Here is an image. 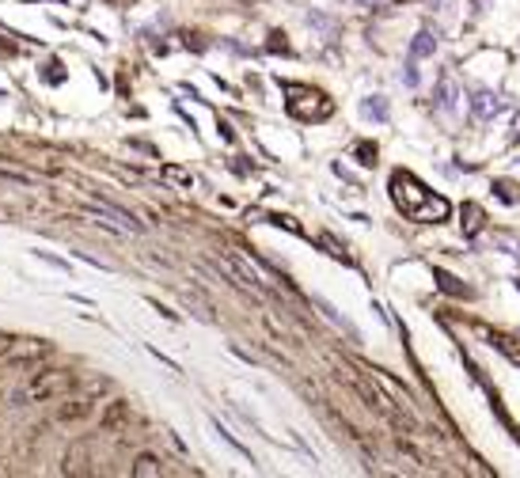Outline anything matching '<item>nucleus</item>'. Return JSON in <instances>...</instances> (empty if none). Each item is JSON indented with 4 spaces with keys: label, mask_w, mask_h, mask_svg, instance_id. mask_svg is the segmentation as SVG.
<instances>
[{
    "label": "nucleus",
    "mask_w": 520,
    "mask_h": 478,
    "mask_svg": "<svg viewBox=\"0 0 520 478\" xmlns=\"http://www.w3.org/2000/svg\"><path fill=\"white\" fill-rule=\"evenodd\" d=\"M392 201L403 209V216H410V221H418V224H441V221H448V213H452L448 201H444L441 194H429L410 171L392 175Z\"/></svg>",
    "instance_id": "obj_1"
},
{
    "label": "nucleus",
    "mask_w": 520,
    "mask_h": 478,
    "mask_svg": "<svg viewBox=\"0 0 520 478\" xmlns=\"http://www.w3.org/2000/svg\"><path fill=\"white\" fill-rule=\"evenodd\" d=\"M72 387H76V376H72L69 368H42V372H35L27 384H19L12 391V407L50 402V399H58V395H69Z\"/></svg>",
    "instance_id": "obj_2"
},
{
    "label": "nucleus",
    "mask_w": 520,
    "mask_h": 478,
    "mask_svg": "<svg viewBox=\"0 0 520 478\" xmlns=\"http://www.w3.org/2000/svg\"><path fill=\"white\" fill-rule=\"evenodd\" d=\"M289 92V114L300 118V121H323L330 114V99L323 92H315V87H300V84H285Z\"/></svg>",
    "instance_id": "obj_3"
},
{
    "label": "nucleus",
    "mask_w": 520,
    "mask_h": 478,
    "mask_svg": "<svg viewBox=\"0 0 520 478\" xmlns=\"http://www.w3.org/2000/svg\"><path fill=\"white\" fill-rule=\"evenodd\" d=\"M46 353H50V342H42V338H12L0 364H27V361L46 357Z\"/></svg>",
    "instance_id": "obj_4"
},
{
    "label": "nucleus",
    "mask_w": 520,
    "mask_h": 478,
    "mask_svg": "<svg viewBox=\"0 0 520 478\" xmlns=\"http://www.w3.org/2000/svg\"><path fill=\"white\" fill-rule=\"evenodd\" d=\"M84 209H87V213H103V216H115V221H118V228L133 232V236H137V232H144V224L137 221V216L129 213V209L115 205V201H110V198H95V201H84Z\"/></svg>",
    "instance_id": "obj_5"
},
{
    "label": "nucleus",
    "mask_w": 520,
    "mask_h": 478,
    "mask_svg": "<svg viewBox=\"0 0 520 478\" xmlns=\"http://www.w3.org/2000/svg\"><path fill=\"white\" fill-rule=\"evenodd\" d=\"M95 414V399H87V395H76V399L61 402L58 410H53V418L61 421V425H72V421H87Z\"/></svg>",
    "instance_id": "obj_6"
},
{
    "label": "nucleus",
    "mask_w": 520,
    "mask_h": 478,
    "mask_svg": "<svg viewBox=\"0 0 520 478\" xmlns=\"http://www.w3.org/2000/svg\"><path fill=\"white\" fill-rule=\"evenodd\" d=\"M364 372H369V376L376 379L380 387H384V395H387V399H392L395 407H399L403 414L410 418V395H406V387H399V384H395L392 376H387V372H380V368H364Z\"/></svg>",
    "instance_id": "obj_7"
},
{
    "label": "nucleus",
    "mask_w": 520,
    "mask_h": 478,
    "mask_svg": "<svg viewBox=\"0 0 520 478\" xmlns=\"http://www.w3.org/2000/svg\"><path fill=\"white\" fill-rule=\"evenodd\" d=\"M471 114L478 121H494L501 114V99L494 92H475V99H471Z\"/></svg>",
    "instance_id": "obj_8"
},
{
    "label": "nucleus",
    "mask_w": 520,
    "mask_h": 478,
    "mask_svg": "<svg viewBox=\"0 0 520 478\" xmlns=\"http://www.w3.org/2000/svg\"><path fill=\"white\" fill-rule=\"evenodd\" d=\"M433 50H437V38L429 35V31H418V35H414V42H410V53H406V58H433Z\"/></svg>",
    "instance_id": "obj_9"
},
{
    "label": "nucleus",
    "mask_w": 520,
    "mask_h": 478,
    "mask_svg": "<svg viewBox=\"0 0 520 478\" xmlns=\"http://www.w3.org/2000/svg\"><path fill=\"white\" fill-rule=\"evenodd\" d=\"M437 107H441L444 114H452V110H456V84H452L448 76H441V87H437Z\"/></svg>",
    "instance_id": "obj_10"
},
{
    "label": "nucleus",
    "mask_w": 520,
    "mask_h": 478,
    "mask_svg": "<svg viewBox=\"0 0 520 478\" xmlns=\"http://www.w3.org/2000/svg\"><path fill=\"white\" fill-rule=\"evenodd\" d=\"M110 391H115V384H110L107 376H87V384H84V391H80V395H87V399L99 402L103 395H110Z\"/></svg>",
    "instance_id": "obj_11"
},
{
    "label": "nucleus",
    "mask_w": 520,
    "mask_h": 478,
    "mask_svg": "<svg viewBox=\"0 0 520 478\" xmlns=\"http://www.w3.org/2000/svg\"><path fill=\"white\" fill-rule=\"evenodd\" d=\"M133 475L137 478H156V475H164V467H160L156 456H137L133 459Z\"/></svg>",
    "instance_id": "obj_12"
},
{
    "label": "nucleus",
    "mask_w": 520,
    "mask_h": 478,
    "mask_svg": "<svg viewBox=\"0 0 520 478\" xmlns=\"http://www.w3.org/2000/svg\"><path fill=\"white\" fill-rule=\"evenodd\" d=\"M361 114H364V118H372V121H387V103L380 99V95H372V99H364V103H361Z\"/></svg>",
    "instance_id": "obj_13"
},
{
    "label": "nucleus",
    "mask_w": 520,
    "mask_h": 478,
    "mask_svg": "<svg viewBox=\"0 0 520 478\" xmlns=\"http://www.w3.org/2000/svg\"><path fill=\"white\" fill-rule=\"evenodd\" d=\"M126 418H129V410H126V402H110V410H107V418H103V429H118L126 425Z\"/></svg>",
    "instance_id": "obj_14"
},
{
    "label": "nucleus",
    "mask_w": 520,
    "mask_h": 478,
    "mask_svg": "<svg viewBox=\"0 0 520 478\" xmlns=\"http://www.w3.org/2000/svg\"><path fill=\"white\" fill-rule=\"evenodd\" d=\"M437 285H441L444 293H452V296H467V289H463L452 273H444V270H437Z\"/></svg>",
    "instance_id": "obj_15"
},
{
    "label": "nucleus",
    "mask_w": 520,
    "mask_h": 478,
    "mask_svg": "<svg viewBox=\"0 0 520 478\" xmlns=\"http://www.w3.org/2000/svg\"><path fill=\"white\" fill-rule=\"evenodd\" d=\"M213 429H217V433H221V441H224V444H232V448H235V452H240V456H243V459H247V463H255V459H251V452H247V448H243V444H240V441H235V436H232V433H228V429H224V425H221V421H213Z\"/></svg>",
    "instance_id": "obj_16"
},
{
    "label": "nucleus",
    "mask_w": 520,
    "mask_h": 478,
    "mask_svg": "<svg viewBox=\"0 0 520 478\" xmlns=\"http://www.w3.org/2000/svg\"><path fill=\"white\" fill-rule=\"evenodd\" d=\"M403 80H406V87H418V61H414V58H406V72H403Z\"/></svg>",
    "instance_id": "obj_17"
},
{
    "label": "nucleus",
    "mask_w": 520,
    "mask_h": 478,
    "mask_svg": "<svg viewBox=\"0 0 520 478\" xmlns=\"http://www.w3.org/2000/svg\"><path fill=\"white\" fill-rule=\"evenodd\" d=\"M467 216H471V221H467V236H475L478 224H483V221H478V216H483V213H478V205H467Z\"/></svg>",
    "instance_id": "obj_18"
},
{
    "label": "nucleus",
    "mask_w": 520,
    "mask_h": 478,
    "mask_svg": "<svg viewBox=\"0 0 520 478\" xmlns=\"http://www.w3.org/2000/svg\"><path fill=\"white\" fill-rule=\"evenodd\" d=\"M42 76L50 80V84H61V80H65V72H61V65L53 61V65H46V72H42Z\"/></svg>",
    "instance_id": "obj_19"
},
{
    "label": "nucleus",
    "mask_w": 520,
    "mask_h": 478,
    "mask_svg": "<svg viewBox=\"0 0 520 478\" xmlns=\"http://www.w3.org/2000/svg\"><path fill=\"white\" fill-rule=\"evenodd\" d=\"M357 156H361V164H376V148L372 144H357Z\"/></svg>",
    "instance_id": "obj_20"
},
{
    "label": "nucleus",
    "mask_w": 520,
    "mask_h": 478,
    "mask_svg": "<svg viewBox=\"0 0 520 478\" xmlns=\"http://www.w3.org/2000/svg\"><path fill=\"white\" fill-rule=\"evenodd\" d=\"M38 258H46V262H53L58 266V270H69V262H65V258H53V255H46V250H35Z\"/></svg>",
    "instance_id": "obj_21"
},
{
    "label": "nucleus",
    "mask_w": 520,
    "mask_h": 478,
    "mask_svg": "<svg viewBox=\"0 0 520 478\" xmlns=\"http://www.w3.org/2000/svg\"><path fill=\"white\" fill-rule=\"evenodd\" d=\"M517 186H509V182H498V194H501V198H505V201H517Z\"/></svg>",
    "instance_id": "obj_22"
},
{
    "label": "nucleus",
    "mask_w": 520,
    "mask_h": 478,
    "mask_svg": "<svg viewBox=\"0 0 520 478\" xmlns=\"http://www.w3.org/2000/svg\"><path fill=\"white\" fill-rule=\"evenodd\" d=\"M361 4H380V0H361Z\"/></svg>",
    "instance_id": "obj_23"
},
{
    "label": "nucleus",
    "mask_w": 520,
    "mask_h": 478,
    "mask_svg": "<svg viewBox=\"0 0 520 478\" xmlns=\"http://www.w3.org/2000/svg\"><path fill=\"white\" fill-rule=\"evenodd\" d=\"M475 4H478V8H483V4H486V0H475Z\"/></svg>",
    "instance_id": "obj_24"
}]
</instances>
